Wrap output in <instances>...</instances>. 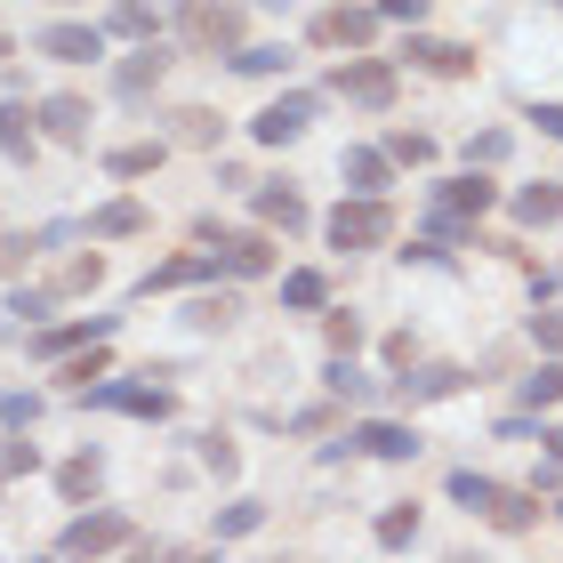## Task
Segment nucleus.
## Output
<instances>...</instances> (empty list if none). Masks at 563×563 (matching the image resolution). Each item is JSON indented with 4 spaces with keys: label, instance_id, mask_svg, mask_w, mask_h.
I'll list each match as a JSON object with an SVG mask.
<instances>
[{
    "label": "nucleus",
    "instance_id": "obj_22",
    "mask_svg": "<svg viewBox=\"0 0 563 563\" xmlns=\"http://www.w3.org/2000/svg\"><path fill=\"white\" fill-rule=\"evenodd\" d=\"M194 41H225V48H234V41H242V16H234V9H210V0H201V9H194Z\"/></svg>",
    "mask_w": 563,
    "mask_h": 563
},
{
    "label": "nucleus",
    "instance_id": "obj_30",
    "mask_svg": "<svg viewBox=\"0 0 563 563\" xmlns=\"http://www.w3.org/2000/svg\"><path fill=\"white\" fill-rule=\"evenodd\" d=\"M330 395H354V402H371V395H378V378H363V371H354V354H339V363H330Z\"/></svg>",
    "mask_w": 563,
    "mask_h": 563
},
{
    "label": "nucleus",
    "instance_id": "obj_16",
    "mask_svg": "<svg viewBox=\"0 0 563 563\" xmlns=\"http://www.w3.org/2000/svg\"><path fill=\"white\" fill-rule=\"evenodd\" d=\"M411 65H427V73H443V81H459V73H475V57L459 41H411Z\"/></svg>",
    "mask_w": 563,
    "mask_h": 563
},
{
    "label": "nucleus",
    "instance_id": "obj_27",
    "mask_svg": "<svg viewBox=\"0 0 563 563\" xmlns=\"http://www.w3.org/2000/svg\"><path fill=\"white\" fill-rule=\"evenodd\" d=\"M523 402H531V411L563 402V363H540V371H531V378H523Z\"/></svg>",
    "mask_w": 563,
    "mask_h": 563
},
{
    "label": "nucleus",
    "instance_id": "obj_35",
    "mask_svg": "<svg viewBox=\"0 0 563 563\" xmlns=\"http://www.w3.org/2000/svg\"><path fill=\"white\" fill-rule=\"evenodd\" d=\"M201 467H210V475H234L242 459H234V443H225V434H201Z\"/></svg>",
    "mask_w": 563,
    "mask_h": 563
},
{
    "label": "nucleus",
    "instance_id": "obj_11",
    "mask_svg": "<svg viewBox=\"0 0 563 563\" xmlns=\"http://www.w3.org/2000/svg\"><path fill=\"white\" fill-rule=\"evenodd\" d=\"M434 210H443V218H483V210H492V186L475 177V162H467V177H451V186L434 194Z\"/></svg>",
    "mask_w": 563,
    "mask_h": 563
},
{
    "label": "nucleus",
    "instance_id": "obj_37",
    "mask_svg": "<svg viewBox=\"0 0 563 563\" xmlns=\"http://www.w3.org/2000/svg\"><path fill=\"white\" fill-rule=\"evenodd\" d=\"M97 274H106V266H97V258H73V266L57 274V290H97Z\"/></svg>",
    "mask_w": 563,
    "mask_h": 563
},
{
    "label": "nucleus",
    "instance_id": "obj_47",
    "mask_svg": "<svg viewBox=\"0 0 563 563\" xmlns=\"http://www.w3.org/2000/svg\"><path fill=\"white\" fill-rule=\"evenodd\" d=\"M555 9H563V0H555Z\"/></svg>",
    "mask_w": 563,
    "mask_h": 563
},
{
    "label": "nucleus",
    "instance_id": "obj_25",
    "mask_svg": "<svg viewBox=\"0 0 563 563\" xmlns=\"http://www.w3.org/2000/svg\"><path fill=\"white\" fill-rule=\"evenodd\" d=\"M516 218H523V225H555V218H563V194H555V186L516 194Z\"/></svg>",
    "mask_w": 563,
    "mask_h": 563
},
{
    "label": "nucleus",
    "instance_id": "obj_20",
    "mask_svg": "<svg viewBox=\"0 0 563 563\" xmlns=\"http://www.w3.org/2000/svg\"><path fill=\"white\" fill-rule=\"evenodd\" d=\"M97 483H106V459H97V451H81V459H65V467H57V492L65 499H89Z\"/></svg>",
    "mask_w": 563,
    "mask_h": 563
},
{
    "label": "nucleus",
    "instance_id": "obj_45",
    "mask_svg": "<svg viewBox=\"0 0 563 563\" xmlns=\"http://www.w3.org/2000/svg\"><path fill=\"white\" fill-rule=\"evenodd\" d=\"M531 121H540L548 137H563V106H531Z\"/></svg>",
    "mask_w": 563,
    "mask_h": 563
},
{
    "label": "nucleus",
    "instance_id": "obj_12",
    "mask_svg": "<svg viewBox=\"0 0 563 563\" xmlns=\"http://www.w3.org/2000/svg\"><path fill=\"white\" fill-rule=\"evenodd\" d=\"M162 73H169V57H162V41H145L137 57H130V65L113 73V89H121V97H145L153 81H162Z\"/></svg>",
    "mask_w": 563,
    "mask_h": 563
},
{
    "label": "nucleus",
    "instance_id": "obj_34",
    "mask_svg": "<svg viewBox=\"0 0 563 563\" xmlns=\"http://www.w3.org/2000/svg\"><path fill=\"white\" fill-rule=\"evenodd\" d=\"M177 137H186V145H218V113H177Z\"/></svg>",
    "mask_w": 563,
    "mask_h": 563
},
{
    "label": "nucleus",
    "instance_id": "obj_28",
    "mask_svg": "<svg viewBox=\"0 0 563 563\" xmlns=\"http://www.w3.org/2000/svg\"><path fill=\"white\" fill-rule=\"evenodd\" d=\"M258 523H266V507H258V499H234V507L218 516V540H250Z\"/></svg>",
    "mask_w": 563,
    "mask_h": 563
},
{
    "label": "nucleus",
    "instance_id": "obj_4",
    "mask_svg": "<svg viewBox=\"0 0 563 563\" xmlns=\"http://www.w3.org/2000/svg\"><path fill=\"white\" fill-rule=\"evenodd\" d=\"M65 555H113V548H137V531L121 523V516H81V523H65Z\"/></svg>",
    "mask_w": 563,
    "mask_h": 563
},
{
    "label": "nucleus",
    "instance_id": "obj_33",
    "mask_svg": "<svg viewBox=\"0 0 563 563\" xmlns=\"http://www.w3.org/2000/svg\"><path fill=\"white\" fill-rule=\"evenodd\" d=\"M492 492H499V483H483L475 467H459V475H451V499H459V507H475V516L492 507Z\"/></svg>",
    "mask_w": 563,
    "mask_h": 563
},
{
    "label": "nucleus",
    "instance_id": "obj_6",
    "mask_svg": "<svg viewBox=\"0 0 563 563\" xmlns=\"http://www.w3.org/2000/svg\"><path fill=\"white\" fill-rule=\"evenodd\" d=\"M41 57L89 65V57H106V33H97V24H48V33H41Z\"/></svg>",
    "mask_w": 563,
    "mask_h": 563
},
{
    "label": "nucleus",
    "instance_id": "obj_2",
    "mask_svg": "<svg viewBox=\"0 0 563 563\" xmlns=\"http://www.w3.org/2000/svg\"><path fill=\"white\" fill-rule=\"evenodd\" d=\"M330 89H339L346 106H371L378 113V106H395V65L387 57H346L339 73H330Z\"/></svg>",
    "mask_w": 563,
    "mask_h": 563
},
{
    "label": "nucleus",
    "instance_id": "obj_24",
    "mask_svg": "<svg viewBox=\"0 0 563 563\" xmlns=\"http://www.w3.org/2000/svg\"><path fill=\"white\" fill-rule=\"evenodd\" d=\"M234 73H258V81H266V73H290V48H282V41H258V48H234Z\"/></svg>",
    "mask_w": 563,
    "mask_h": 563
},
{
    "label": "nucleus",
    "instance_id": "obj_43",
    "mask_svg": "<svg viewBox=\"0 0 563 563\" xmlns=\"http://www.w3.org/2000/svg\"><path fill=\"white\" fill-rule=\"evenodd\" d=\"M9 314H24V322H41V314H48V290H16V298H9Z\"/></svg>",
    "mask_w": 563,
    "mask_h": 563
},
{
    "label": "nucleus",
    "instance_id": "obj_13",
    "mask_svg": "<svg viewBox=\"0 0 563 563\" xmlns=\"http://www.w3.org/2000/svg\"><path fill=\"white\" fill-rule=\"evenodd\" d=\"M387 169H395V162H387V153H371V145H354L346 162H339V177H346L354 194H387Z\"/></svg>",
    "mask_w": 563,
    "mask_h": 563
},
{
    "label": "nucleus",
    "instance_id": "obj_39",
    "mask_svg": "<svg viewBox=\"0 0 563 563\" xmlns=\"http://www.w3.org/2000/svg\"><path fill=\"white\" fill-rule=\"evenodd\" d=\"M330 346L354 354V346H363V322H354V314H330Z\"/></svg>",
    "mask_w": 563,
    "mask_h": 563
},
{
    "label": "nucleus",
    "instance_id": "obj_41",
    "mask_svg": "<svg viewBox=\"0 0 563 563\" xmlns=\"http://www.w3.org/2000/svg\"><path fill=\"white\" fill-rule=\"evenodd\" d=\"M467 162H507V130H483V137L467 145Z\"/></svg>",
    "mask_w": 563,
    "mask_h": 563
},
{
    "label": "nucleus",
    "instance_id": "obj_1",
    "mask_svg": "<svg viewBox=\"0 0 563 563\" xmlns=\"http://www.w3.org/2000/svg\"><path fill=\"white\" fill-rule=\"evenodd\" d=\"M387 234H395V218H387V201H378V194H354V201L330 210V242H339V250H378Z\"/></svg>",
    "mask_w": 563,
    "mask_h": 563
},
{
    "label": "nucleus",
    "instance_id": "obj_19",
    "mask_svg": "<svg viewBox=\"0 0 563 563\" xmlns=\"http://www.w3.org/2000/svg\"><path fill=\"white\" fill-rule=\"evenodd\" d=\"M258 218L282 225V234H298V225H306V201H298L290 186H258Z\"/></svg>",
    "mask_w": 563,
    "mask_h": 563
},
{
    "label": "nucleus",
    "instance_id": "obj_8",
    "mask_svg": "<svg viewBox=\"0 0 563 563\" xmlns=\"http://www.w3.org/2000/svg\"><path fill=\"white\" fill-rule=\"evenodd\" d=\"M210 258H218V274H242V282H250V274H266V266H274V250H266L258 234H218Z\"/></svg>",
    "mask_w": 563,
    "mask_h": 563
},
{
    "label": "nucleus",
    "instance_id": "obj_5",
    "mask_svg": "<svg viewBox=\"0 0 563 563\" xmlns=\"http://www.w3.org/2000/svg\"><path fill=\"white\" fill-rule=\"evenodd\" d=\"M306 121H314V97H274V106L250 121V137L258 145H290V137H306Z\"/></svg>",
    "mask_w": 563,
    "mask_h": 563
},
{
    "label": "nucleus",
    "instance_id": "obj_29",
    "mask_svg": "<svg viewBox=\"0 0 563 563\" xmlns=\"http://www.w3.org/2000/svg\"><path fill=\"white\" fill-rule=\"evenodd\" d=\"M378 540H387V548H402V540H419V507H411V499H395L387 516H378Z\"/></svg>",
    "mask_w": 563,
    "mask_h": 563
},
{
    "label": "nucleus",
    "instance_id": "obj_7",
    "mask_svg": "<svg viewBox=\"0 0 563 563\" xmlns=\"http://www.w3.org/2000/svg\"><path fill=\"white\" fill-rule=\"evenodd\" d=\"M346 443H354V451H371V459H419V434H411V427H395V419H363V427L346 434Z\"/></svg>",
    "mask_w": 563,
    "mask_h": 563
},
{
    "label": "nucleus",
    "instance_id": "obj_42",
    "mask_svg": "<svg viewBox=\"0 0 563 563\" xmlns=\"http://www.w3.org/2000/svg\"><path fill=\"white\" fill-rule=\"evenodd\" d=\"M531 339H540L548 354H563V314H531Z\"/></svg>",
    "mask_w": 563,
    "mask_h": 563
},
{
    "label": "nucleus",
    "instance_id": "obj_14",
    "mask_svg": "<svg viewBox=\"0 0 563 563\" xmlns=\"http://www.w3.org/2000/svg\"><path fill=\"white\" fill-rule=\"evenodd\" d=\"M41 121H48V137L89 145V106H81V97H48V106H41Z\"/></svg>",
    "mask_w": 563,
    "mask_h": 563
},
{
    "label": "nucleus",
    "instance_id": "obj_18",
    "mask_svg": "<svg viewBox=\"0 0 563 563\" xmlns=\"http://www.w3.org/2000/svg\"><path fill=\"white\" fill-rule=\"evenodd\" d=\"M483 516H492L499 531H531V523H540V499H531V492H492Z\"/></svg>",
    "mask_w": 563,
    "mask_h": 563
},
{
    "label": "nucleus",
    "instance_id": "obj_32",
    "mask_svg": "<svg viewBox=\"0 0 563 563\" xmlns=\"http://www.w3.org/2000/svg\"><path fill=\"white\" fill-rule=\"evenodd\" d=\"M234 314H242V306L225 298V290H218V298H194V306H186V322H194V330H225Z\"/></svg>",
    "mask_w": 563,
    "mask_h": 563
},
{
    "label": "nucleus",
    "instance_id": "obj_44",
    "mask_svg": "<svg viewBox=\"0 0 563 563\" xmlns=\"http://www.w3.org/2000/svg\"><path fill=\"white\" fill-rule=\"evenodd\" d=\"M378 16H395V24H419V16H427V0H378Z\"/></svg>",
    "mask_w": 563,
    "mask_h": 563
},
{
    "label": "nucleus",
    "instance_id": "obj_26",
    "mask_svg": "<svg viewBox=\"0 0 563 563\" xmlns=\"http://www.w3.org/2000/svg\"><path fill=\"white\" fill-rule=\"evenodd\" d=\"M106 33H121V41H153V9H145V0H121V9L106 16Z\"/></svg>",
    "mask_w": 563,
    "mask_h": 563
},
{
    "label": "nucleus",
    "instance_id": "obj_9",
    "mask_svg": "<svg viewBox=\"0 0 563 563\" xmlns=\"http://www.w3.org/2000/svg\"><path fill=\"white\" fill-rule=\"evenodd\" d=\"M97 339H113V314H89V322H65V330H41V339H33V354H48V363H57V354H73V346H97Z\"/></svg>",
    "mask_w": 563,
    "mask_h": 563
},
{
    "label": "nucleus",
    "instance_id": "obj_10",
    "mask_svg": "<svg viewBox=\"0 0 563 563\" xmlns=\"http://www.w3.org/2000/svg\"><path fill=\"white\" fill-rule=\"evenodd\" d=\"M314 33L330 41V48H371V33H378V9H330Z\"/></svg>",
    "mask_w": 563,
    "mask_h": 563
},
{
    "label": "nucleus",
    "instance_id": "obj_31",
    "mask_svg": "<svg viewBox=\"0 0 563 563\" xmlns=\"http://www.w3.org/2000/svg\"><path fill=\"white\" fill-rule=\"evenodd\" d=\"M106 169L113 177H145V169H162V145H121V153H106Z\"/></svg>",
    "mask_w": 563,
    "mask_h": 563
},
{
    "label": "nucleus",
    "instance_id": "obj_17",
    "mask_svg": "<svg viewBox=\"0 0 563 563\" xmlns=\"http://www.w3.org/2000/svg\"><path fill=\"white\" fill-rule=\"evenodd\" d=\"M89 234L97 242H130V234H145V210H137V201H106V210L89 218Z\"/></svg>",
    "mask_w": 563,
    "mask_h": 563
},
{
    "label": "nucleus",
    "instance_id": "obj_23",
    "mask_svg": "<svg viewBox=\"0 0 563 563\" xmlns=\"http://www.w3.org/2000/svg\"><path fill=\"white\" fill-rule=\"evenodd\" d=\"M322 298H330V282H322V274H306V266H298V274H282V306H298V314H314Z\"/></svg>",
    "mask_w": 563,
    "mask_h": 563
},
{
    "label": "nucleus",
    "instance_id": "obj_21",
    "mask_svg": "<svg viewBox=\"0 0 563 563\" xmlns=\"http://www.w3.org/2000/svg\"><path fill=\"white\" fill-rule=\"evenodd\" d=\"M0 153H9V162H33V121H24V106H0Z\"/></svg>",
    "mask_w": 563,
    "mask_h": 563
},
{
    "label": "nucleus",
    "instance_id": "obj_15",
    "mask_svg": "<svg viewBox=\"0 0 563 563\" xmlns=\"http://www.w3.org/2000/svg\"><path fill=\"white\" fill-rule=\"evenodd\" d=\"M459 387H467V371L427 363V371H411V378H402V402H434V395H459Z\"/></svg>",
    "mask_w": 563,
    "mask_h": 563
},
{
    "label": "nucleus",
    "instance_id": "obj_40",
    "mask_svg": "<svg viewBox=\"0 0 563 563\" xmlns=\"http://www.w3.org/2000/svg\"><path fill=\"white\" fill-rule=\"evenodd\" d=\"M0 419H9V427L24 434V427H33V419H41V402H33V395H9V402H0Z\"/></svg>",
    "mask_w": 563,
    "mask_h": 563
},
{
    "label": "nucleus",
    "instance_id": "obj_3",
    "mask_svg": "<svg viewBox=\"0 0 563 563\" xmlns=\"http://www.w3.org/2000/svg\"><path fill=\"white\" fill-rule=\"evenodd\" d=\"M97 411H130V419H169V387H145V371L137 378H106V387H81Z\"/></svg>",
    "mask_w": 563,
    "mask_h": 563
},
{
    "label": "nucleus",
    "instance_id": "obj_36",
    "mask_svg": "<svg viewBox=\"0 0 563 563\" xmlns=\"http://www.w3.org/2000/svg\"><path fill=\"white\" fill-rule=\"evenodd\" d=\"M427 153H434V145H427L419 130H395V137H387V162H427Z\"/></svg>",
    "mask_w": 563,
    "mask_h": 563
},
{
    "label": "nucleus",
    "instance_id": "obj_46",
    "mask_svg": "<svg viewBox=\"0 0 563 563\" xmlns=\"http://www.w3.org/2000/svg\"><path fill=\"white\" fill-rule=\"evenodd\" d=\"M266 9H290V0H266Z\"/></svg>",
    "mask_w": 563,
    "mask_h": 563
},
{
    "label": "nucleus",
    "instance_id": "obj_38",
    "mask_svg": "<svg viewBox=\"0 0 563 563\" xmlns=\"http://www.w3.org/2000/svg\"><path fill=\"white\" fill-rule=\"evenodd\" d=\"M33 467H41L33 443H9V451H0V475H33Z\"/></svg>",
    "mask_w": 563,
    "mask_h": 563
}]
</instances>
